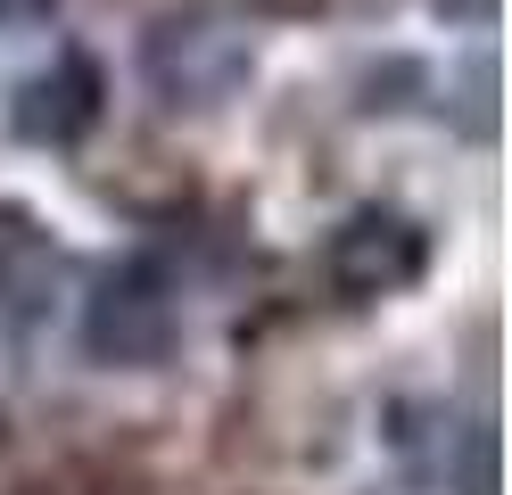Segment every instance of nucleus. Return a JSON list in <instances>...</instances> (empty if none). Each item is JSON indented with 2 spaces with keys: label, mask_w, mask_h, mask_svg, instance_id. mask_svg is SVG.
<instances>
[{
  "label": "nucleus",
  "mask_w": 512,
  "mask_h": 495,
  "mask_svg": "<svg viewBox=\"0 0 512 495\" xmlns=\"http://www.w3.org/2000/svg\"><path fill=\"white\" fill-rule=\"evenodd\" d=\"M248 75H256V42H248V25L232 9H215V0H182V9H166L141 33V83L166 99V108L207 116Z\"/></svg>",
  "instance_id": "obj_1"
},
{
  "label": "nucleus",
  "mask_w": 512,
  "mask_h": 495,
  "mask_svg": "<svg viewBox=\"0 0 512 495\" xmlns=\"http://www.w3.org/2000/svg\"><path fill=\"white\" fill-rule=\"evenodd\" d=\"M182 339V297L166 256H116L83 297V355L108 363V372H157Z\"/></svg>",
  "instance_id": "obj_2"
},
{
  "label": "nucleus",
  "mask_w": 512,
  "mask_h": 495,
  "mask_svg": "<svg viewBox=\"0 0 512 495\" xmlns=\"http://www.w3.org/2000/svg\"><path fill=\"white\" fill-rule=\"evenodd\" d=\"M430 273V231L405 207H356L331 240H323V281L347 306H380V297H405Z\"/></svg>",
  "instance_id": "obj_3"
},
{
  "label": "nucleus",
  "mask_w": 512,
  "mask_h": 495,
  "mask_svg": "<svg viewBox=\"0 0 512 495\" xmlns=\"http://www.w3.org/2000/svg\"><path fill=\"white\" fill-rule=\"evenodd\" d=\"M389 446L405 462V479H422L438 495H496V429H488V413L397 405L389 413Z\"/></svg>",
  "instance_id": "obj_4"
},
{
  "label": "nucleus",
  "mask_w": 512,
  "mask_h": 495,
  "mask_svg": "<svg viewBox=\"0 0 512 495\" xmlns=\"http://www.w3.org/2000/svg\"><path fill=\"white\" fill-rule=\"evenodd\" d=\"M108 108V83H100V58L91 50H58L50 66H34L17 91H9V132L25 149H83L91 124Z\"/></svg>",
  "instance_id": "obj_5"
},
{
  "label": "nucleus",
  "mask_w": 512,
  "mask_h": 495,
  "mask_svg": "<svg viewBox=\"0 0 512 495\" xmlns=\"http://www.w3.org/2000/svg\"><path fill=\"white\" fill-rule=\"evenodd\" d=\"M58 281H67V256H58L25 215H0V322H9L17 339L50 322Z\"/></svg>",
  "instance_id": "obj_6"
},
{
  "label": "nucleus",
  "mask_w": 512,
  "mask_h": 495,
  "mask_svg": "<svg viewBox=\"0 0 512 495\" xmlns=\"http://www.w3.org/2000/svg\"><path fill=\"white\" fill-rule=\"evenodd\" d=\"M438 17H455V25H488V17H496V0H438Z\"/></svg>",
  "instance_id": "obj_7"
},
{
  "label": "nucleus",
  "mask_w": 512,
  "mask_h": 495,
  "mask_svg": "<svg viewBox=\"0 0 512 495\" xmlns=\"http://www.w3.org/2000/svg\"><path fill=\"white\" fill-rule=\"evenodd\" d=\"M58 0H0V25H25V17H50Z\"/></svg>",
  "instance_id": "obj_8"
}]
</instances>
